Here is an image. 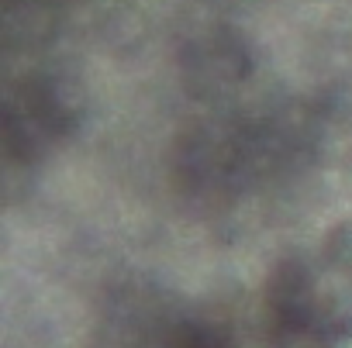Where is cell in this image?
<instances>
[{
	"label": "cell",
	"instance_id": "obj_3",
	"mask_svg": "<svg viewBox=\"0 0 352 348\" xmlns=\"http://www.w3.org/2000/svg\"><path fill=\"white\" fill-rule=\"evenodd\" d=\"M324 252H328V266L342 269L352 276V221H342L328 231L324 238Z\"/></svg>",
	"mask_w": 352,
	"mask_h": 348
},
{
	"label": "cell",
	"instance_id": "obj_1",
	"mask_svg": "<svg viewBox=\"0 0 352 348\" xmlns=\"http://www.w3.org/2000/svg\"><path fill=\"white\" fill-rule=\"evenodd\" d=\"M266 310L270 321L318 317V272L304 262H276L266 279Z\"/></svg>",
	"mask_w": 352,
	"mask_h": 348
},
{
	"label": "cell",
	"instance_id": "obj_2",
	"mask_svg": "<svg viewBox=\"0 0 352 348\" xmlns=\"http://www.w3.org/2000/svg\"><path fill=\"white\" fill-rule=\"evenodd\" d=\"M335 331L321 317L270 321V348H335Z\"/></svg>",
	"mask_w": 352,
	"mask_h": 348
}]
</instances>
